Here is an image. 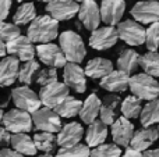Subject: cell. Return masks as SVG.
<instances>
[{"instance_id": "obj_1", "label": "cell", "mask_w": 159, "mask_h": 157, "mask_svg": "<svg viewBox=\"0 0 159 157\" xmlns=\"http://www.w3.org/2000/svg\"><path fill=\"white\" fill-rule=\"evenodd\" d=\"M27 36L34 43H50L59 36V21L52 15H39L30 24Z\"/></svg>"}, {"instance_id": "obj_2", "label": "cell", "mask_w": 159, "mask_h": 157, "mask_svg": "<svg viewBox=\"0 0 159 157\" xmlns=\"http://www.w3.org/2000/svg\"><path fill=\"white\" fill-rule=\"evenodd\" d=\"M59 46L66 54L67 61L80 64L87 56V49L82 38L74 31H64L59 35Z\"/></svg>"}, {"instance_id": "obj_3", "label": "cell", "mask_w": 159, "mask_h": 157, "mask_svg": "<svg viewBox=\"0 0 159 157\" xmlns=\"http://www.w3.org/2000/svg\"><path fill=\"white\" fill-rule=\"evenodd\" d=\"M130 91L141 100H154L159 96V83L155 77L145 72L135 74L130 78Z\"/></svg>"}, {"instance_id": "obj_4", "label": "cell", "mask_w": 159, "mask_h": 157, "mask_svg": "<svg viewBox=\"0 0 159 157\" xmlns=\"http://www.w3.org/2000/svg\"><path fill=\"white\" fill-rule=\"evenodd\" d=\"M32 116L21 108H13L2 114V124L13 134H25L32 129Z\"/></svg>"}, {"instance_id": "obj_5", "label": "cell", "mask_w": 159, "mask_h": 157, "mask_svg": "<svg viewBox=\"0 0 159 157\" xmlns=\"http://www.w3.org/2000/svg\"><path fill=\"white\" fill-rule=\"evenodd\" d=\"M117 32L121 40L130 46H141L145 43L147 29L135 19H126L117 25Z\"/></svg>"}, {"instance_id": "obj_6", "label": "cell", "mask_w": 159, "mask_h": 157, "mask_svg": "<svg viewBox=\"0 0 159 157\" xmlns=\"http://www.w3.org/2000/svg\"><path fill=\"white\" fill-rule=\"evenodd\" d=\"M32 120H34V125L36 129L39 131H45V132H60L61 127V120L60 116L55 111V108L50 107H41L39 110H36L35 113H32Z\"/></svg>"}, {"instance_id": "obj_7", "label": "cell", "mask_w": 159, "mask_h": 157, "mask_svg": "<svg viewBox=\"0 0 159 157\" xmlns=\"http://www.w3.org/2000/svg\"><path fill=\"white\" fill-rule=\"evenodd\" d=\"M11 97H13L14 104L17 106V108H21L28 113H35L36 110L41 108L42 100L39 97V95H36L32 89L28 88V85H22L16 88L11 92Z\"/></svg>"}, {"instance_id": "obj_8", "label": "cell", "mask_w": 159, "mask_h": 157, "mask_svg": "<svg viewBox=\"0 0 159 157\" xmlns=\"http://www.w3.org/2000/svg\"><path fill=\"white\" fill-rule=\"evenodd\" d=\"M36 56L43 64L53 68H61L67 64V58L60 46L55 43H41L36 46Z\"/></svg>"}, {"instance_id": "obj_9", "label": "cell", "mask_w": 159, "mask_h": 157, "mask_svg": "<svg viewBox=\"0 0 159 157\" xmlns=\"http://www.w3.org/2000/svg\"><path fill=\"white\" fill-rule=\"evenodd\" d=\"M119 39L120 36H119L117 28L106 25V27L96 28L95 31H92L89 36V46L95 50H107L115 46Z\"/></svg>"}, {"instance_id": "obj_10", "label": "cell", "mask_w": 159, "mask_h": 157, "mask_svg": "<svg viewBox=\"0 0 159 157\" xmlns=\"http://www.w3.org/2000/svg\"><path fill=\"white\" fill-rule=\"evenodd\" d=\"M130 14L135 21L144 25L159 22V2L158 0H144L138 2L131 8Z\"/></svg>"}, {"instance_id": "obj_11", "label": "cell", "mask_w": 159, "mask_h": 157, "mask_svg": "<svg viewBox=\"0 0 159 157\" xmlns=\"http://www.w3.org/2000/svg\"><path fill=\"white\" fill-rule=\"evenodd\" d=\"M69 95V86L64 82H53L50 85L42 86L41 92H39V97L42 100V104L46 107L55 108L66 99Z\"/></svg>"}, {"instance_id": "obj_12", "label": "cell", "mask_w": 159, "mask_h": 157, "mask_svg": "<svg viewBox=\"0 0 159 157\" xmlns=\"http://www.w3.org/2000/svg\"><path fill=\"white\" fill-rule=\"evenodd\" d=\"M63 79L69 88L75 91L77 93H84L87 91V74L85 68H81L77 63H67L63 67Z\"/></svg>"}, {"instance_id": "obj_13", "label": "cell", "mask_w": 159, "mask_h": 157, "mask_svg": "<svg viewBox=\"0 0 159 157\" xmlns=\"http://www.w3.org/2000/svg\"><path fill=\"white\" fill-rule=\"evenodd\" d=\"M46 11L57 21H69L78 14L80 6L75 0H52L46 4Z\"/></svg>"}, {"instance_id": "obj_14", "label": "cell", "mask_w": 159, "mask_h": 157, "mask_svg": "<svg viewBox=\"0 0 159 157\" xmlns=\"http://www.w3.org/2000/svg\"><path fill=\"white\" fill-rule=\"evenodd\" d=\"M78 19L84 25L85 29L91 31V32L95 31L96 28H99L102 15H101V8H99L98 3L95 0H84L81 3V6H80Z\"/></svg>"}, {"instance_id": "obj_15", "label": "cell", "mask_w": 159, "mask_h": 157, "mask_svg": "<svg viewBox=\"0 0 159 157\" xmlns=\"http://www.w3.org/2000/svg\"><path fill=\"white\" fill-rule=\"evenodd\" d=\"M126 11L124 0H102L101 2V15L102 21L106 25H119Z\"/></svg>"}, {"instance_id": "obj_16", "label": "cell", "mask_w": 159, "mask_h": 157, "mask_svg": "<svg viewBox=\"0 0 159 157\" xmlns=\"http://www.w3.org/2000/svg\"><path fill=\"white\" fill-rule=\"evenodd\" d=\"M7 52L8 54L16 56L21 61H30L34 60L36 54V47H34V42L28 36H18L14 40L7 43Z\"/></svg>"}, {"instance_id": "obj_17", "label": "cell", "mask_w": 159, "mask_h": 157, "mask_svg": "<svg viewBox=\"0 0 159 157\" xmlns=\"http://www.w3.org/2000/svg\"><path fill=\"white\" fill-rule=\"evenodd\" d=\"M134 125L130 122L129 118L126 117H120L115 121V124L112 125V136L113 141L119 146L127 147L131 145L133 136H134Z\"/></svg>"}, {"instance_id": "obj_18", "label": "cell", "mask_w": 159, "mask_h": 157, "mask_svg": "<svg viewBox=\"0 0 159 157\" xmlns=\"http://www.w3.org/2000/svg\"><path fill=\"white\" fill-rule=\"evenodd\" d=\"M130 74L121 71V70H113L110 74H107L105 78L101 79V88L110 93H119L124 92L127 88H130Z\"/></svg>"}, {"instance_id": "obj_19", "label": "cell", "mask_w": 159, "mask_h": 157, "mask_svg": "<svg viewBox=\"0 0 159 157\" xmlns=\"http://www.w3.org/2000/svg\"><path fill=\"white\" fill-rule=\"evenodd\" d=\"M20 60L16 56H6L0 63V85L10 86L18 79L20 75Z\"/></svg>"}, {"instance_id": "obj_20", "label": "cell", "mask_w": 159, "mask_h": 157, "mask_svg": "<svg viewBox=\"0 0 159 157\" xmlns=\"http://www.w3.org/2000/svg\"><path fill=\"white\" fill-rule=\"evenodd\" d=\"M84 135V128L78 122H69L63 125L60 132H57V145L60 147H69L78 145Z\"/></svg>"}, {"instance_id": "obj_21", "label": "cell", "mask_w": 159, "mask_h": 157, "mask_svg": "<svg viewBox=\"0 0 159 157\" xmlns=\"http://www.w3.org/2000/svg\"><path fill=\"white\" fill-rule=\"evenodd\" d=\"M159 138V129L157 128H152V127H144L143 129L137 131L133 136V141L130 146L133 149H137V150H148V147H151L152 145L157 142V139Z\"/></svg>"}, {"instance_id": "obj_22", "label": "cell", "mask_w": 159, "mask_h": 157, "mask_svg": "<svg viewBox=\"0 0 159 157\" xmlns=\"http://www.w3.org/2000/svg\"><path fill=\"white\" fill-rule=\"evenodd\" d=\"M113 71V63L107 58L95 57L89 60L85 66V74L92 79H102Z\"/></svg>"}, {"instance_id": "obj_23", "label": "cell", "mask_w": 159, "mask_h": 157, "mask_svg": "<svg viewBox=\"0 0 159 157\" xmlns=\"http://www.w3.org/2000/svg\"><path fill=\"white\" fill-rule=\"evenodd\" d=\"M107 138V127L101 120H95L88 125L87 134H85V141L89 147H96L102 145Z\"/></svg>"}, {"instance_id": "obj_24", "label": "cell", "mask_w": 159, "mask_h": 157, "mask_svg": "<svg viewBox=\"0 0 159 157\" xmlns=\"http://www.w3.org/2000/svg\"><path fill=\"white\" fill-rule=\"evenodd\" d=\"M101 99L96 96L95 93H91L89 96L85 99V102H82V107L81 111H80V117H81L82 122L89 125L91 122H93L96 120V117L101 113Z\"/></svg>"}, {"instance_id": "obj_25", "label": "cell", "mask_w": 159, "mask_h": 157, "mask_svg": "<svg viewBox=\"0 0 159 157\" xmlns=\"http://www.w3.org/2000/svg\"><path fill=\"white\" fill-rule=\"evenodd\" d=\"M141 56L133 49H123L117 57V68L121 71L131 74L140 66Z\"/></svg>"}, {"instance_id": "obj_26", "label": "cell", "mask_w": 159, "mask_h": 157, "mask_svg": "<svg viewBox=\"0 0 159 157\" xmlns=\"http://www.w3.org/2000/svg\"><path fill=\"white\" fill-rule=\"evenodd\" d=\"M11 146L14 150L27 156H35L36 150H38L35 142L27 134H14L11 138Z\"/></svg>"}, {"instance_id": "obj_27", "label": "cell", "mask_w": 159, "mask_h": 157, "mask_svg": "<svg viewBox=\"0 0 159 157\" xmlns=\"http://www.w3.org/2000/svg\"><path fill=\"white\" fill-rule=\"evenodd\" d=\"M82 102L73 96H67L57 107H55V111L63 118H71V117L77 116L81 111Z\"/></svg>"}, {"instance_id": "obj_28", "label": "cell", "mask_w": 159, "mask_h": 157, "mask_svg": "<svg viewBox=\"0 0 159 157\" xmlns=\"http://www.w3.org/2000/svg\"><path fill=\"white\" fill-rule=\"evenodd\" d=\"M141 124L144 127H152L154 124L159 122V99L149 100V103H147L143 107L141 111Z\"/></svg>"}, {"instance_id": "obj_29", "label": "cell", "mask_w": 159, "mask_h": 157, "mask_svg": "<svg viewBox=\"0 0 159 157\" xmlns=\"http://www.w3.org/2000/svg\"><path fill=\"white\" fill-rule=\"evenodd\" d=\"M36 18V8L34 3H24L17 8L16 14L13 17L14 24L17 25H27L31 24Z\"/></svg>"}, {"instance_id": "obj_30", "label": "cell", "mask_w": 159, "mask_h": 157, "mask_svg": "<svg viewBox=\"0 0 159 157\" xmlns=\"http://www.w3.org/2000/svg\"><path fill=\"white\" fill-rule=\"evenodd\" d=\"M140 67L144 72L152 77H159V53L158 52H148L141 56Z\"/></svg>"}, {"instance_id": "obj_31", "label": "cell", "mask_w": 159, "mask_h": 157, "mask_svg": "<svg viewBox=\"0 0 159 157\" xmlns=\"http://www.w3.org/2000/svg\"><path fill=\"white\" fill-rule=\"evenodd\" d=\"M143 111V106H141V99L134 95L127 96L126 99L121 103V113L126 118L131 120V118H137L138 116H141Z\"/></svg>"}, {"instance_id": "obj_32", "label": "cell", "mask_w": 159, "mask_h": 157, "mask_svg": "<svg viewBox=\"0 0 159 157\" xmlns=\"http://www.w3.org/2000/svg\"><path fill=\"white\" fill-rule=\"evenodd\" d=\"M34 142H35L38 150H41L43 153H50L55 150L56 143H57V138H55V135L52 132L41 131V132L34 135Z\"/></svg>"}, {"instance_id": "obj_33", "label": "cell", "mask_w": 159, "mask_h": 157, "mask_svg": "<svg viewBox=\"0 0 159 157\" xmlns=\"http://www.w3.org/2000/svg\"><path fill=\"white\" fill-rule=\"evenodd\" d=\"M39 72V63L35 60H30L25 61L22 64V67L20 68V75H18V81L24 85H30L32 83V81L35 79L36 74Z\"/></svg>"}, {"instance_id": "obj_34", "label": "cell", "mask_w": 159, "mask_h": 157, "mask_svg": "<svg viewBox=\"0 0 159 157\" xmlns=\"http://www.w3.org/2000/svg\"><path fill=\"white\" fill-rule=\"evenodd\" d=\"M121 149L116 143H102L91 150V157H120Z\"/></svg>"}, {"instance_id": "obj_35", "label": "cell", "mask_w": 159, "mask_h": 157, "mask_svg": "<svg viewBox=\"0 0 159 157\" xmlns=\"http://www.w3.org/2000/svg\"><path fill=\"white\" fill-rule=\"evenodd\" d=\"M91 150L88 147V145H74V146L69 147H61L57 152L56 157H89Z\"/></svg>"}, {"instance_id": "obj_36", "label": "cell", "mask_w": 159, "mask_h": 157, "mask_svg": "<svg viewBox=\"0 0 159 157\" xmlns=\"http://www.w3.org/2000/svg\"><path fill=\"white\" fill-rule=\"evenodd\" d=\"M145 46L149 52H158L159 49V22H154L147 29Z\"/></svg>"}, {"instance_id": "obj_37", "label": "cell", "mask_w": 159, "mask_h": 157, "mask_svg": "<svg viewBox=\"0 0 159 157\" xmlns=\"http://www.w3.org/2000/svg\"><path fill=\"white\" fill-rule=\"evenodd\" d=\"M0 35H2V40L8 43V42L14 40L16 38L21 36V29L17 24H11V22L2 21V27H0Z\"/></svg>"}, {"instance_id": "obj_38", "label": "cell", "mask_w": 159, "mask_h": 157, "mask_svg": "<svg viewBox=\"0 0 159 157\" xmlns=\"http://www.w3.org/2000/svg\"><path fill=\"white\" fill-rule=\"evenodd\" d=\"M57 70L53 67H48V68L39 70V72L35 77V82L39 83L41 86H46L53 82H57Z\"/></svg>"}, {"instance_id": "obj_39", "label": "cell", "mask_w": 159, "mask_h": 157, "mask_svg": "<svg viewBox=\"0 0 159 157\" xmlns=\"http://www.w3.org/2000/svg\"><path fill=\"white\" fill-rule=\"evenodd\" d=\"M99 116H101V121L105 122L106 125H113L115 124V121H116V110L107 107V106L102 104V108H101Z\"/></svg>"}, {"instance_id": "obj_40", "label": "cell", "mask_w": 159, "mask_h": 157, "mask_svg": "<svg viewBox=\"0 0 159 157\" xmlns=\"http://www.w3.org/2000/svg\"><path fill=\"white\" fill-rule=\"evenodd\" d=\"M119 103H120V97H119L117 95H115V93L107 95V96H105L103 100H102V104L107 106V107L113 108V110H116V108H117Z\"/></svg>"}, {"instance_id": "obj_41", "label": "cell", "mask_w": 159, "mask_h": 157, "mask_svg": "<svg viewBox=\"0 0 159 157\" xmlns=\"http://www.w3.org/2000/svg\"><path fill=\"white\" fill-rule=\"evenodd\" d=\"M11 4H13L11 0H0V18H2V21H6V18L8 17Z\"/></svg>"}, {"instance_id": "obj_42", "label": "cell", "mask_w": 159, "mask_h": 157, "mask_svg": "<svg viewBox=\"0 0 159 157\" xmlns=\"http://www.w3.org/2000/svg\"><path fill=\"white\" fill-rule=\"evenodd\" d=\"M11 132L8 129H6L4 127L2 128V131H0V139H2V145L3 147L8 146V145H11Z\"/></svg>"}, {"instance_id": "obj_43", "label": "cell", "mask_w": 159, "mask_h": 157, "mask_svg": "<svg viewBox=\"0 0 159 157\" xmlns=\"http://www.w3.org/2000/svg\"><path fill=\"white\" fill-rule=\"evenodd\" d=\"M0 157H24V155L14 149H7V147H4V149H2V152H0Z\"/></svg>"}, {"instance_id": "obj_44", "label": "cell", "mask_w": 159, "mask_h": 157, "mask_svg": "<svg viewBox=\"0 0 159 157\" xmlns=\"http://www.w3.org/2000/svg\"><path fill=\"white\" fill-rule=\"evenodd\" d=\"M123 157H144V153L141 150L133 149V147H127V150L124 152Z\"/></svg>"}, {"instance_id": "obj_45", "label": "cell", "mask_w": 159, "mask_h": 157, "mask_svg": "<svg viewBox=\"0 0 159 157\" xmlns=\"http://www.w3.org/2000/svg\"><path fill=\"white\" fill-rule=\"evenodd\" d=\"M144 157H159V149H154V150H145Z\"/></svg>"}, {"instance_id": "obj_46", "label": "cell", "mask_w": 159, "mask_h": 157, "mask_svg": "<svg viewBox=\"0 0 159 157\" xmlns=\"http://www.w3.org/2000/svg\"><path fill=\"white\" fill-rule=\"evenodd\" d=\"M7 43H6V42H0V56H2V57H6V54H7Z\"/></svg>"}, {"instance_id": "obj_47", "label": "cell", "mask_w": 159, "mask_h": 157, "mask_svg": "<svg viewBox=\"0 0 159 157\" xmlns=\"http://www.w3.org/2000/svg\"><path fill=\"white\" fill-rule=\"evenodd\" d=\"M38 157H53L50 153H45V155H42V156H38Z\"/></svg>"}, {"instance_id": "obj_48", "label": "cell", "mask_w": 159, "mask_h": 157, "mask_svg": "<svg viewBox=\"0 0 159 157\" xmlns=\"http://www.w3.org/2000/svg\"><path fill=\"white\" fill-rule=\"evenodd\" d=\"M39 2H42V3H50L52 0H39Z\"/></svg>"}, {"instance_id": "obj_49", "label": "cell", "mask_w": 159, "mask_h": 157, "mask_svg": "<svg viewBox=\"0 0 159 157\" xmlns=\"http://www.w3.org/2000/svg\"><path fill=\"white\" fill-rule=\"evenodd\" d=\"M75 2H77V3H82V2H84V0H75Z\"/></svg>"}, {"instance_id": "obj_50", "label": "cell", "mask_w": 159, "mask_h": 157, "mask_svg": "<svg viewBox=\"0 0 159 157\" xmlns=\"http://www.w3.org/2000/svg\"><path fill=\"white\" fill-rule=\"evenodd\" d=\"M17 2H22V0H17Z\"/></svg>"}, {"instance_id": "obj_51", "label": "cell", "mask_w": 159, "mask_h": 157, "mask_svg": "<svg viewBox=\"0 0 159 157\" xmlns=\"http://www.w3.org/2000/svg\"><path fill=\"white\" fill-rule=\"evenodd\" d=\"M158 129H159V125H158Z\"/></svg>"}]
</instances>
